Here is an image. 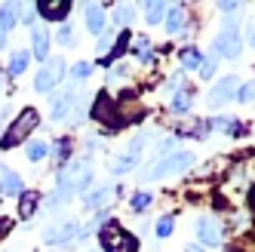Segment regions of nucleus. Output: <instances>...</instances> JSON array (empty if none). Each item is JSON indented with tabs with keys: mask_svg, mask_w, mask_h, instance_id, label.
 I'll return each instance as SVG.
<instances>
[{
	"mask_svg": "<svg viewBox=\"0 0 255 252\" xmlns=\"http://www.w3.org/2000/svg\"><path fill=\"white\" fill-rule=\"evenodd\" d=\"M37 123H40V117H37V111H34V108H25V111L19 114L12 120V126L6 129V135L0 138V148L3 151H9V148H15V145H22V141L37 129Z\"/></svg>",
	"mask_w": 255,
	"mask_h": 252,
	"instance_id": "obj_1",
	"label": "nucleus"
},
{
	"mask_svg": "<svg viewBox=\"0 0 255 252\" xmlns=\"http://www.w3.org/2000/svg\"><path fill=\"white\" fill-rule=\"evenodd\" d=\"M99 240H102L105 252H135V249H138V240L132 237V234H126V231L120 228V222H114V219L105 222Z\"/></svg>",
	"mask_w": 255,
	"mask_h": 252,
	"instance_id": "obj_2",
	"label": "nucleus"
},
{
	"mask_svg": "<svg viewBox=\"0 0 255 252\" xmlns=\"http://www.w3.org/2000/svg\"><path fill=\"white\" fill-rule=\"evenodd\" d=\"M191 163H194V154L175 151V154H166V157H163L154 169H144L141 178H144V182H154V178H163V175H175V172H185Z\"/></svg>",
	"mask_w": 255,
	"mask_h": 252,
	"instance_id": "obj_3",
	"label": "nucleus"
},
{
	"mask_svg": "<svg viewBox=\"0 0 255 252\" xmlns=\"http://www.w3.org/2000/svg\"><path fill=\"white\" fill-rule=\"evenodd\" d=\"M62 77H65V59L52 56V59H46L43 68L37 71V77H34V89H37V93H43V96H49L52 89L59 86Z\"/></svg>",
	"mask_w": 255,
	"mask_h": 252,
	"instance_id": "obj_4",
	"label": "nucleus"
},
{
	"mask_svg": "<svg viewBox=\"0 0 255 252\" xmlns=\"http://www.w3.org/2000/svg\"><path fill=\"white\" fill-rule=\"evenodd\" d=\"M89 185H93V166L86 163H71L62 175H59V188H65V191H86Z\"/></svg>",
	"mask_w": 255,
	"mask_h": 252,
	"instance_id": "obj_5",
	"label": "nucleus"
},
{
	"mask_svg": "<svg viewBox=\"0 0 255 252\" xmlns=\"http://www.w3.org/2000/svg\"><path fill=\"white\" fill-rule=\"evenodd\" d=\"M80 237V225L74 219H68L62 225H49L43 231V243L46 246H62V243H71V240H77Z\"/></svg>",
	"mask_w": 255,
	"mask_h": 252,
	"instance_id": "obj_6",
	"label": "nucleus"
},
{
	"mask_svg": "<svg viewBox=\"0 0 255 252\" xmlns=\"http://www.w3.org/2000/svg\"><path fill=\"white\" fill-rule=\"evenodd\" d=\"M197 237H200L203 246H218L225 240V228H222V222H218L215 215H203V219L197 222Z\"/></svg>",
	"mask_w": 255,
	"mask_h": 252,
	"instance_id": "obj_7",
	"label": "nucleus"
},
{
	"mask_svg": "<svg viewBox=\"0 0 255 252\" xmlns=\"http://www.w3.org/2000/svg\"><path fill=\"white\" fill-rule=\"evenodd\" d=\"M74 105H77V89L68 86V89H62V93H56L52 108H49V117L52 120H65L68 114H74Z\"/></svg>",
	"mask_w": 255,
	"mask_h": 252,
	"instance_id": "obj_8",
	"label": "nucleus"
},
{
	"mask_svg": "<svg viewBox=\"0 0 255 252\" xmlns=\"http://www.w3.org/2000/svg\"><path fill=\"white\" fill-rule=\"evenodd\" d=\"M93 117H96L99 123H105L108 129H117V126H120V120H117V105L108 99L105 93H102V96L96 99V105H93Z\"/></svg>",
	"mask_w": 255,
	"mask_h": 252,
	"instance_id": "obj_9",
	"label": "nucleus"
},
{
	"mask_svg": "<svg viewBox=\"0 0 255 252\" xmlns=\"http://www.w3.org/2000/svg\"><path fill=\"white\" fill-rule=\"evenodd\" d=\"M117 117H120V123H138V120L144 117L141 99H135L132 93H126V96L120 99V105H117Z\"/></svg>",
	"mask_w": 255,
	"mask_h": 252,
	"instance_id": "obj_10",
	"label": "nucleus"
},
{
	"mask_svg": "<svg viewBox=\"0 0 255 252\" xmlns=\"http://www.w3.org/2000/svg\"><path fill=\"white\" fill-rule=\"evenodd\" d=\"M240 31H222L215 37V52L218 56H225V59H237L240 56Z\"/></svg>",
	"mask_w": 255,
	"mask_h": 252,
	"instance_id": "obj_11",
	"label": "nucleus"
},
{
	"mask_svg": "<svg viewBox=\"0 0 255 252\" xmlns=\"http://www.w3.org/2000/svg\"><path fill=\"white\" fill-rule=\"evenodd\" d=\"M237 89H240V80H237V77H225L222 83H215L212 96H209V105L218 108V105H225V102L237 99Z\"/></svg>",
	"mask_w": 255,
	"mask_h": 252,
	"instance_id": "obj_12",
	"label": "nucleus"
},
{
	"mask_svg": "<svg viewBox=\"0 0 255 252\" xmlns=\"http://www.w3.org/2000/svg\"><path fill=\"white\" fill-rule=\"evenodd\" d=\"M37 12L43 15L46 22H62V19H68L71 3H68V0H46V3H37Z\"/></svg>",
	"mask_w": 255,
	"mask_h": 252,
	"instance_id": "obj_13",
	"label": "nucleus"
},
{
	"mask_svg": "<svg viewBox=\"0 0 255 252\" xmlns=\"http://www.w3.org/2000/svg\"><path fill=\"white\" fill-rule=\"evenodd\" d=\"M105 25H108V15H105V6H96V3H86V28L93 34H105Z\"/></svg>",
	"mask_w": 255,
	"mask_h": 252,
	"instance_id": "obj_14",
	"label": "nucleus"
},
{
	"mask_svg": "<svg viewBox=\"0 0 255 252\" xmlns=\"http://www.w3.org/2000/svg\"><path fill=\"white\" fill-rule=\"evenodd\" d=\"M22 191V178L15 175L12 169H0V194L3 197H15Z\"/></svg>",
	"mask_w": 255,
	"mask_h": 252,
	"instance_id": "obj_15",
	"label": "nucleus"
},
{
	"mask_svg": "<svg viewBox=\"0 0 255 252\" xmlns=\"http://www.w3.org/2000/svg\"><path fill=\"white\" fill-rule=\"evenodd\" d=\"M31 37H34V56L46 62L49 59V31L46 28H34Z\"/></svg>",
	"mask_w": 255,
	"mask_h": 252,
	"instance_id": "obj_16",
	"label": "nucleus"
},
{
	"mask_svg": "<svg viewBox=\"0 0 255 252\" xmlns=\"http://www.w3.org/2000/svg\"><path fill=\"white\" fill-rule=\"evenodd\" d=\"M37 203H40V194L37 191H25L22 200H19V215L22 219H31V215L37 212Z\"/></svg>",
	"mask_w": 255,
	"mask_h": 252,
	"instance_id": "obj_17",
	"label": "nucleus"
},
{
	"mask_svg": "<svg viewBox=\"0 0 255 252\" xmlns=\"http://www.w3.org/2000/svg\"><path fill=\"white\" fill-rule=\"evenodd\" d=\"M185 6H172V9H166V31L169 34H178L181 28H185Z\"/></svg>",
	"mask_w": 255,
	"mask_h": 252,
	"instance_id": "obj_18",
	"label": "nucleus"
},
{
	"mask_svg": "<svg viewBox=\"0 0 255 252\" xmlns=\"http://www.w3.org/2000/svg\"><path fill=\"white\" fill-rule=\"evenodd\" d=\"M83 200H86V206H105L108 200H111V188H108V185H102V188H93V191H86V197H83Z\"/></svg>",
	"mask_w": 255,
	"mask_h": 252,
	"instance_id": "obj_19",
	"label": "nucleus"
},
{
	"mask_svg": "<svg viewBox=\"0 0 255 252\" xmlns=\"http://www.w3.org/2000/svg\"><path fill=\"white\" fill-rule=\"evenodd\" d=\"M181 65H185V71H197V68H203V52H200L197 46L181 49Z\"/></svg>",
	"mask_w": 255,
	"mask_h": 252,
	"instance_id": "obj_20",
	"label": "nucleus"
},
{
	"mask_svg": "<svg viewBox=\"0 0 255 252\" xmlns=\"http://www.w3.org/2000/svg\"><path fill=\"white\" fill-rule=\"evenodd\" d=\"M135 163H138V154H135V151H129V148H126V154L114 157V166H111V169H114L117 175H123V172H129V169H132Z\"/></svg>",
	"mask_w": 255,
	"mask_h": 252,
	"instance_id": "obj_21",
	"label": "nucleus"
},
{
	"mask_svg": "<svg viewBox=\"0 0 255 252\" xmlns=\"http://www.w3.org/2000/svg\"><path fill=\"white\" fill-rule=\"evenodd\" d=\"M166 3H157V0H154V3H144V22H148V25H157V22H163V19H166Z\"/></svg>",
	"mask_w": 255,
	"mask_h": 252,
	"instance_id": "obj_22",
	"label": "nucleus"
},
{
	"mask_svg": "<svg viewBox=\"0 0 255 252\" xmlns=\"http://www.w3.org/2000/svg\"><path fill=\"white\" fill-rule=\"evenodd\" d=\"M28 62H31V52H28V49H19V52H12V59H9V74H12V77L25 74Z\"/></svg>",
	"mask_w": 255,
	"mask_h": 252,
	"instance_id": "obj_23",
	"label": "nucleus"
},
{
	"mask_svg": "<svg viewBox=\"0 0 255 252\" xmlns=\"http://www.w3.org/2000/svg\"><path fill=\"white\" fill-rule=\"evenodd\" d=\"M15 12H19L15 3H3V6H0V34H6L15 22H19V19H15Z\"/></svg>",
	"mask_w": 255,
	"mask_h": 252,
	"instance_id": "obj_24",
	"label": "nucleus"
},
{
	"mask_svg": "<svg viewBox=\"0 0 255 252\" xmlns=\"http://www.w3.org/2000/svg\"><path fill=\"white\" fill-rule=\"evenodd\" d=\"M25 154H28V160H34V163H37V160H43V157L49 154V145H46V141H31V145L25 148Z\"/></svg>",
	"mask_w": 255,
	"mask_h": 252,
	"instance_id": "obj_25",
	"label": "nucleus"
},
{
	"mask_svg": "<svg viewBox=\"0 0 255 252\" xmlns=\"http://www.w3.org/2000/svg\"><path fill=\"white\" fill-rule=\"evenodd\" d=\"M132 15H135L132 3H120V6H114V22H117V25H129Z\"/></svg>",
	"mask_w": 255,
	"mask_h": 252,
	"instance_id": "obj_26",
	"label": "nucleus"
},
{
	"mask_svg": "<svg viewBox=\"0 0 255 252\" xmlns=\"http://www.w3.org/2000/svg\"><path fill=\"white\" fill-rule=\"evenodd\" d=\"M191 93H194L191 86H185V89H178V93H172V111H185L188 102H191Z\"/></svg>",
	"mask_w": 255,
	"mask_h": 252,
	"instance_id": "obj_27",
	"label": "nucleus"
},
{
	"mask_svg": "<svg viewBox=\"0 0 255 252\" xmlns=\"http://www.w3.org/2000/svg\"><path fill=\"white\" fill-rule=\"evenodd\" d=\"M56 40H59L62 46H74V43H77V31L71 28V25H62L59 34H56Z\"/></svg>",
	"mask_w": 255,
	"mask_h": 252,
	"instance_id": "obj_28",
	"label": "nucleus"
},
{
	"mask_svg": "<svg viewBox=\"0 0 255 252\" xmlns=\"http://www.w3.org/2000/svg\"><path fill=\"white\" fill-rule=\"evenodd\" d=\"M237 99H240L243 105L246 102H255V80H249V83H243L240 89H237Z\"/></svg>",
	"mask_w": 255,
	"mask_h": 252,
	"instance_id": "obj_29",
	"label": "nucleus"
},
{
	"mask_svg": "<svg viewBox=\"0 0 255 252\" xmlns=\"http://www.w3.org/2000/svg\"><path fill=\"white\" fill-rule=\"evenodd\" d=\"M172 231H175V222H172V215H163V219L157 222V237H169Z\"/></svg>",
	"mask_w": 255,
	"mask_h": 252,
	"instance_id": "obj_30",
	"label": "nucleus"
},
{
	"mask_svg": "<svg viewBox=\"0 0 255 252\" xmlns=\"http://www.w3.org/2000/svg\"><path fill=\"white\" fill-rule=\"evenodd\" d=\"M68 200H71V191H65V188H59L56 194H52V197H49V209H59V206H65Z\"/></svg>",
	"mask_w": 255,
	"mask_h": 252,
	"instance_id": "obj_31",
	"label": "nucleus"
},
{
	"mask_svg": "<svg viewBox=\"0 0 255 252\" xmlns=\"http://www.w3.org/2000/svg\"><path fill=\"white\" fill-rule=\"evenodd\" d=\"M212 126H215V129H222V132H237V123L228 117V114H222V117H215L212 120Z\"/></svg>",
	"mask_w": 255,
	"mask_h": 252,
	"instance_id": "obj_32",
	"label": "nucleus"
},
{
	"mask_svg": "<svg viewBox=\"0 0 255 252\" xmlns=\"http://www.w3.org/2000/svg\"><path fill=\"white\" fill-rule=\"evenodd\" d=\"M71 74H74L77 80H86L89 74H93V65H89V62H77L74 68H71Z\"/></svg>",
	"mask_w": 255,
	"mask_h": 252,
	"instance_id": "obj_33",
	"label": "nucleus"
},
{
	"mask_svg": "<svg viewBox=\"0 0 255 252\" xmlns=\"http://www.w3.org/2000/svg\"><path fill=\"white\" fill-rule=\"evenodd\" d=\"M151 200H154V197L141 191V194H135V197H132V209H144V206H151Z\"/></svg>",
	"mask_w": 255,
	"mask_h": 252,
	"instance_id": "obj_34",
	"label": "nucleus"
},
{
	"mask_svg": "<svg viewBox=\"0 0 255 252\" xmlns=\"http://www.w3.org/2000/svg\"><path fill=\"white\" fill-rule=\"evenodd\" d=\"M68 151H71V141H68V138H59V141H56V148H52V154H56L59 160L68 157Z\"/></svg>",
	"mask_w": 255,
	"mask_h": 252,
	"instance_id": "obj_35",
	"label": "nucleus"
},
{
	"mask_svg": "<svg viewBox=\"0 0 255 252\" xmlns=\"http://www.w3.org/2000/svg\"><path fill=\"white\" fill-rule=\"evenodd\" d=\"M215 74V56L203 59V68H200V77H212Z\"/></svg>",
	"mask_w": 255,
	"mask_h": 252,
	"instance_id": "obj_36",
	"label": "nucleus"
},
{
	"mask_svg": "<svg viewBox=\"0 0 255 252\" xmlns=\"http://www.w3.org/2000/svg\"><path fill=\"white\" fill-rule=\"evenodd\" d=\"M246 40L255 46V19H252V22H249V28H246Z\"/></svg>",
	"mask_w": 255,
	"mask_h": 252,
	"instance_id": "obj_37",
	"label": "nucleus"
},
{
	"mask_svg": "<svg viewBox=\"0 0 255 252\" xmlns=\"http://www.w3.org/2000/svg\"><path fill=\"white\" fill-rule=\"evenodd\" d=\"M169 148H175V138H166V141H163V145H160V154H166Z\"/></svg>",
	"mask_w": 255,
	"mask_h": 252,
	"instance_id": "obj_38",
	"label": "nucleus"
},
{
	"mask_svg": "<svg viewBox=\"0 0 255 252\" xmlns=\"http://www.w3.org/2000/svg\"><path fill=\"white\" fill-rule=\"evenodd\" d=\"M185 252H203V246H197V243H191V246H188Z\"/></svg>",
	"mask_w": 255,
	"mask_h": 252,
	"instance_id": "obj_39",
	"label": "nucleus"
}]
</instances>
